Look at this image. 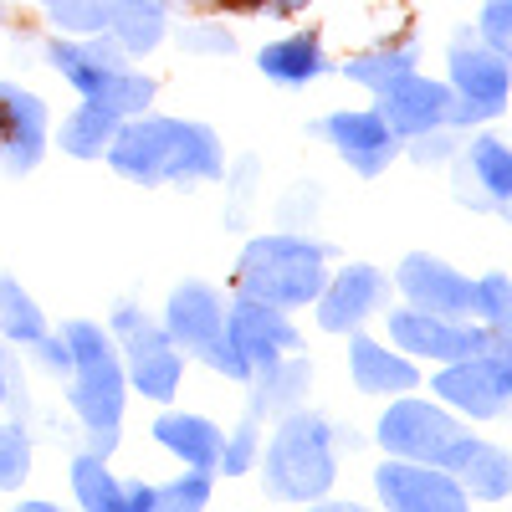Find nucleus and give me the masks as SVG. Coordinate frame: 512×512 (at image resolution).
Here are the masks:
<instances>
[{"label":"nucleus","mask_w":512,"mask_h":512,"mask_svg":"<svg viewBox=\"0 0 512 512\" xmlns=\"http://www.w3.org/2000/svg\"><path fill=\"white\" fill-rule=\"evenodd\" d=\"M108 164L128 180H216L221 175V144L205 123L185 118H139L118 123L108 144Z\"/></svg>","instance_id":"f257e3e1"},{"label":"nucleus","mask_w":512,"mask_h":512,"mask_svg":"<svg viewBox=\"0 0 512 512\" xmlns=\"http://www.w3.org/2000/svg\"><path fill=\"white\" fill-rule=\"evenodd\" d=\"M62 338H67L72 369H77L72 405H77L82 425H88L98 456H108L118 446V420H123V364L98 323H67Z\"/></svg>","instance_id":"f03ea898"},{"label":"nucleus","mask_w":512,"mask_h":512,"mask_svg":"<svg viewBox=\"0 0 512 512\" xmlns=\"http://www.w3.org/2000/svg\"><path fill=\"white\" fill-rule=\"evenodd\" d=\"M328 267L323 246L297 236H262L241 251V287L246 297H262L272 308H303L323 292Z\"/></svg>","instance_id":"7ed1b4c3"},{"label":"nucleus","mask_w":512,"mask_h":512,"mask_svg":"<svg viewBox=\"0 0 512 512\" xmlns=\"http://www.w3.org/2000/svg\"><path fill=\"white\" fill-rule=\"evenodd\" d=\"M267 487L287 502H313L333 487V456H328V425L318 415H287L267 451Z\"/></svg>","instance_id":"20e7f679"},{"label":"nucleus","mask_w":512,"mask_h":512,"mask_svg":"<svg viewBox=\"0 0 512 512\" xmlns=\"http://www.w3.org/2000/svg\"><path fill=\"white\" fill-rule=\"evenodd\" d=\"M164 333H169V344H185L195 349L210 369H221L231 379H246V359L231 349V338H226V308H221V297L216 287H205V282H185L169 292V308H164Z\"/></svg>","instance_id":"39448f33"},{"label":"nucleus","mask_w":512,"mask_h":512,"mask_svg":"<svg viewBox=\"0 0 512 512\" xmlns=\"http://www.w3.org/2000/svg\"><path fill=\"white\" fill-rule=\"evenodd\" d=\"M47 57L57 62V72L72 82V88L88 98L93 108H108V113H139L149 98H154V82L118 67L113 52L103 47H77V41H52Z\"/></svg>","instance_id":"423d86ee"},{"label":"nucleus","mask_w":512,"mask_h":512,"mask_svg":"<svg viewBox=\"0 0 512 512\" xmlns=\"http://www.w3.org/2000/svg\"><path fill=\"white\" fill-rule=\"evenodd\" d=\"M431 390H436L446 405L477 415V420L502 415V405H507V395H512L507 344H492V349H482V354H472V359H456L446 374H436Z\"/></svg>","instance_id":"0eeeda50"},{"label":"nucleus","mask_w":512,"mask_h":512,"mask_svg":"<svg viewBox=\"0 0 512 512\" xmlns=\"http://www.w3.org/2000/svg\"><path fill=\"white\" fill-rule=\"evenodd\" d=\"M466 431L436 405H420V400H400L384 410L379 420V446L390 456H405V461H425V466H441V456L461 441Z\"/></svg>","instance_id":"6e6552de"},{"label":"nucleus","mask_w":512,"mask_h":512,"mask_svg":"<svg viewBox=\"0 0 512 512\" xmlns=\"http://www.w3.org/2000/svg\"><path fill=\"white\" fill-rule=\"evenodd\" d=\"M113 333L123 338V354H128V374L149 400H169L180 384V354L169 344V333L154 328L139 308H118L113 313Z\"/></svg>","instance_id":"1a4fd4ad"},{"label":"nucleus","mask_w":512,"mask_h":512,"mask_svg":"<svg viewBox=\"0 0 512 512\" xmlns=\"http://www.w3.org/2000/svg\"><path fill=\"white\" fill-rule=\"evenodd\" d=\"M226 338L246 359V369H272L282 364L287 349H297V328L282 318V308L262 303V297H241L226 313Z\"/></svg>","instance_id":"9d476101"},{"label":"nucleus","mask_w":512,"mask_h":512,"mask_svg":"<svg viewBox=\"0 0 512 512\" xmlns=\"http://www.w3.org/2000/svg\"><path fill=\"white\" fill-rule=\"evenodd\" d=\"M374 487L390 512H472L466 492L446 472H431L415 461H384L374 472Z\"/></svg>","instance_id":"9b49d317"},{"label":"nucleus","mask_w":512,"mask_h":512,"mask_svg":"<svg viewBox=\"0 0 512 512\" xmlns=\"http://www.w3.org/2000/svg\"><path fill=\"white\" fill-rule=\"evenodd\" d=\"M390 333H395V344L410 349V354H425V359H472L492 344H502V328L482 333V328H461L451 318H436V313H395L390 318Z\"/></svg>","instance_id":"f8f14e48"},{"label":"nucleus","mask_w":512,"mask_h":512,"mask_svg":"<svg viewBox=\"0 0 512 512\" xmlns=\"http://www.w3.org/2000/svg\"><path fill=\"white\" fill-rule=\"evenodd\" d=\"M400 292L410 297V303L420 313H436V318H472L477 308V282H466L461 272H451L446 262H436V256H405V267H400Z\"/></svg>","instance_id":"ddd939ff"},{"label":"nucleus","mask_w":512,"mask_h":512,"mask_svg":"<svg viewBox=\"0 0 512 512\" xmlns=\"http://www.w3.org/2000/svg\"><path fill=\"white\" fill-rule=\"evenodd\" d=\"M451 88L446 82H431V77H395L390 88H379V118L390 134H431L451 118Z\"/></svg>","instance_id":"4468645a"},{"label":"nucleus","mask_w":512,"mask_h":512,"mask_svg":"<svg viewBox=\"0 0 512 512\" xmlns=\"http://www.w3.org/2000/svg\"><path fill=\"white\" fill-rule=\"evenodd\" d=\"M41 149H47V108L41 98L21 93L16 82H0V159L11 175L36 169Z\"/></svg>","instance_id":"2eb2a0df"},{"label":"nucleus","mask_w":512,"mask_h":512,"mask_svg":"<svg viewBox=\"0 0 512 512\" xmlns=\"http://www.w3.org/2000/svg\"><path fill=\"white\" fill-rule=\"evenodd\" d=\"M390 292V282H384V272L379 267H364V262H354V267H344L333 282H323V308H318V323L328 328V333H349V328H359L374 308H379V297Z\"/></svg>","instance_id":"dca6fc26"},{"label":"nucleus","mask_w":512,"mask_h":512,"mask_svg":"<svg viewBox=\"0 0 512 512\" xmlns=\"http://www.w3.org/2000/svg\"><path fill=\"white\" fill-rule=\"evenodd\" d=\"M323 134L338 144V154H344L359 175H379L400 149L379 113H333V118H323Z\"/></svg>","instance_id":"f3484780"},{"label":"nucleus","mask_w":512,"mask_h":512,"mask_svg":"<svg viewBox=\"0 0 512 512\" xmlns=\"http://www.w3.org/2000/svg\"><path fill=\"white\" fill-rule=\"evenodd\" d=\"M441 472H456V487H466L482 502H502L512 492V461H507V451H497L487 441H472V436H461L441 456Z\"/></svg>","instance_id":"a211bd4d"},{"label":"nucleus","mask_w":512,"mask_h":512,"mask_svg":"<svg viewBox=\"0 0 512 512\" xmlns=\"http://www.w3.org/2000/svg\"><path fill=\"white\" fill-rule=\"evenodd\" d=\"M451 88H456L466 103H477V108H487V113L497 118L502 103H507V62H502V52L456 47V52H451Z\"/></svg>","instance_id":"6ab92c4d"},{"label":"nucleus","mask_w":512,"mask_h":512,"mask_svg":"<svg viewBox=\"0 0 512 512\" xmlns=\"http://www.w3.org/2000/svg\"><path fill=\"white\" fill-rule=\"evenodd\" d=\"M349 364H354V384L369 395H400V390H415V364L395 359L390 349H379L374 338H354L349 344Z\"/></svg>","instance_id":"aec40b11"},{"label":"nucleus","mask_w":512,"mask_h":512,"mask_svg":"<svg viewBox=\"0 0 512 512\" xmlns=\"http://www.w3.org/2000/svg\"><path fill=\"white\" fill-rule=\"evenodd\" d=\"M154 436H159V446H169L180 461H190L195 472H210L216 456H221V431L205 415H164L154 425Z\"/></svg>","instance_id":"412c9836"},{"label":"nucleus","mask_w":512,"mask_h":512,"mask_svg":"<svg viewBox=\"0 0 512 512\" xmlns=\"http://www.w3.org/2000/svg\"><path fill=\"white\" fill-rule=\"evenodd\" d=\"M256 67H262L272 82H287V88H297V82H313L328 62H323L318 36H313V31H297V36H282V41H272V47H262Z\"/></svg>","instance_id":"4be33fe9"},{"label":"nucleus","mask_w":512,"mask_h":512,"mask_svg":"<svg viewBox=\"0 0 512 512\" xmlns=\"http://www.w3.org/2000/svg\"><path fill=\"white\" fill-rule=\"evenodd\" d=\"M108 31L118 36V47L123 52H149L159 47V36H164V11H159V0H108Z\"/></svg>","instance_id":"5701e85b"},{"label":"nucleus","mask_w":512,"mask_h":512,"mask_svg":"<svg viewBox=\"0 0 512 512\" xmlns=\"http://www.w3.org/2000/svg\"><path fill=\"white\" fill-rule=\"evenodd\" d=\"M113 134H118V113L88 103V108H77V113L62 123V149L77 154V159H103L108 144H113Z\"/></svg>","instance_id":"b1692460"},{"label":"nucleus","mask_w":512,"mask_h":512,"mask_svg":"<svg viewBox=\"0 0 512 512\" xmlns=\"http://www.w3.org/2000/svg\"><path fill=\"white\" fill-rule=\"evenodd\" d=\"M72 487H77V502L88 512H128V492L113 482V472L103 466L98 451L72 461Z\"/></svg>","instance_id":"393cba45"},{"label":"nucleus","mask_w":512,"mask_h":512,"mask_svg":"<svg viewBox=\"0 0 512 512\" xmlns=\"http://www.w3.org/2000/svg\"><path fill=\"white\" fill-rule=\"evenodd\" d=\"M0 328H6L11 338H21V344H36V338L47 333V323H41V308L21 292L16 277H0Z\"/></svg>","instance_id":"a878e982"},{"label":"nucleus","mask_w":512,"mask_h":512,"mask_svg":"<svg viewBox=\"0 0 512 512\" xmlns=\"http://www.w3.org/2000/svg\"><path fill=\"white\" fill-rule=\"evenodd\" d=\"M405 72H415V47L405 41V47H395V52H369V57H354V62H344V77H354V82H364V88H390L395 77H405Z\"/></svg>","instance_id":"bb28decb"},{"label":"nucleus","mask_w":512,"mask_h":512,"mask_svg":"<svg viewBox=\"0 0 512 512\" xmlns=\"http://www.w3.org/2000/svg\"><path fill=\"white\" fill-rule=\"evenodd\" d=\"M210 502V472H190L169 487H149L144 512H200Z\"/></svg>","instance_id":"cd10ccee"},{"label":"nucleus","mask_w":512,"mask_h":512,"mask_svg":"<svg viewBox=\"0 0 512 512\" xmlns=\"http://www.w3.org/2000/svg\"><path fill=\"white\" fill-rule=\"evenodd\" d=\"M472 169L482 175V185L492 190V200L512 195V154H507L502 139H477L472 144Z\"/></svg>","instance_id":"c85d7f7f"},{"label":"nucleus","mask_w":512,"mask_h":512,"mask_svg":"<svg viewBox=\"0 0 512 512\" xmlns=\"http://www.w3.org/2000/svg\"><path fill=\"white\" fill-rule=\"evenodd\" d=\"M52 6V21L62 26V31H77V36H98V31H108V0H47Z\"/></svg>","instance_id":"c756f323"},{"label":"nucleus","mask_w":512,"mask_h":512,"mask_svg":"<svg viewBox=\"0 0 512 512\" xmlns=\"http://www.w3.org/2000/svg\"><path fill=\"white\" fill-rule=\"evenodd\" d=\"M26 466H31V446L21 425H0V492H16L26 482Z\"/></svg>","instance_id":"7c9ffc66"},{"label":"nucleus","mask_w":512,"mask_h":512,"mask_svg":"<svg viewBox=\"0 0 512 512\" xmlns=\"http://www.w3.org/2000/svg\"><path fill=\"white\" fill-rule=\"evenodd\" d=\"M472 318H487L492 328H507V318H512V287H507L502 272H492L487 282H477V308H472Z\"/></svg>","instance_id":"2f4dec72"},{"label":"nucleus","mask_w":512,"mask_h":512,"mask_svg":"<svg viewBox=\"0 0 512 512\" xmlns=\"http://www.w3.org/2000/svg\"><path fill=\"white\" fill-rule=\"evenodd\" d=\"M251 456H256V410L236 425V436H231V446H221L216 466H226V477H236V472H246V466H251Z\"/></svg>","instance_id":"473e14b6"},{"label":"nucleus","mask_w":512,"mask_h":512,"mask_svg":"<svg viewBox=\"0 0 512 512\" xmlns=\"http://www.w3.org/2000/svg\"><path fill=\"white\" fill-rule=\"evenodd\" d=\"M482 36H487V52H512V0H487L482 11Z\"/></svg>","instance_id":"72a5a7b5"},{"label":"nucleus","mask_w":512,"mask_h":512,"mask_svg":"<svg viewBox=\"0 0 512 512\" xmlns=\"http://www.w3.org/2000/svg\"><path fill=\"white\" fill-rule=\"evenodd\" d=\"M36 344H41V359H47L52 369H72V349H67V338H47V333H41Z\"/></svg>","instance_id":"f704fd0d"},{"label":"nucleus","mask_w":512,"mask_h":512,"mask_svg":"<svg viewBox=\"0 0 512 512\" xmlns=\"http://www.w3.org/2000/svg\"><path fill=\"white\" fill-rule=\"evenodd\" d=\"M185 47H205V52H231L236 41L226 31H185Z\"/></svg>","instance_id":"c9c22d12"},{"label":"nucleus","mask_w":512,"mask_h":512,"mask_svg":"<svg viewBox=\"0 0 512 512\" xmlns=\"http://www.w3.org/2000/svg\"><path fill=\"white\" fill-rule=\"evenodd\" d=\"M313 512H364V507H354V502H333V507H313Z\"/></svg>","instance_id":"e433bc0d"},{"label":"nucleus","mask_w":512,"mask_h":512,"mask_svg":"<svg viewBox=\"0 0 512 512\" xmlns=\"http://www.w3.org/2000/svg\"><path fill=\"white\" fill-rule=\"evenodd\" d=\"M16 512H57V507H52V502H21Z\"/></svg>","instance_id":"4c0bfd02"},{"label":"nucleus","mask_w":512,"mask_h":512,"mask_svg":"<svg viewBox=\"0 0 512 512\" xmlns=\"http://www.w3.org/2000/svg\"><path fill=\"white\" fill-rule=\"evenodd\" d=\"M0 400H6V364H0Z\"/></svg>","instance_id":"58836bf2"}]
</instances>
